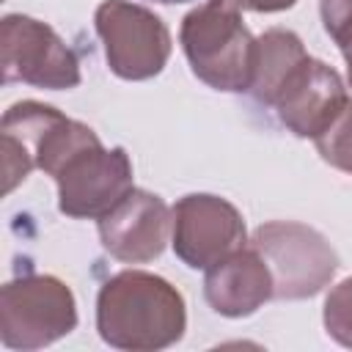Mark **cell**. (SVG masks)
I'll return each instance as SVG.
<instances>
[{"mask_svg":"<svg viewBox=\"0 0 352 352\" xmlns=\"http://www.w3.org/2000/svg\"><path fill=\"white\" fill-rule=\"evenodd\" d=\"M99 336L118 349H160L182 338L184 302L162 278L121 272L107 280L96 302Z\"/></svg>","mask_w":352,"mask_h":352,"instance_id":"obj_1","label":"cell"},{"mask_svg":"<svg viewBox=\"0 0 352 352\" xmlns=\"http://www.w3.org/2000/svg\"><path fill=\"white\" fill-rule=\"evenodd\" d=\"M3 192H11L33 165L55 176L80 148L96 143L91 126L77 124L50 104L16 102L3 116Z\"/></svg>","mask_w":352,"mask_h":352,"instance_id":"obj_2","label":"cell"},{"mask_svg":"<svg viewBox=\"0 0 352 352\" xmlns=\"http://www.w3.org/2000/svg\"><path fill=\"white\" fill-rule=\"evenodd\" d=\"M182 47L192 72L220 91H250L256 41L239 19L234 0H209L182 22Z\"/></svg>","mask_w":352,"mask_h":352,"instance_id":"obj_3","label":"cell"},{"mask_svg":"<svg viewBox=\"0 0 352 352\" xmlns=\"http://www.w3.org/2000/svg\"><path fill=\"white\" fill-rule=\"evenodd\" d=\"M77 324L72 292L50 275H25L3 286L0 338L11 349L44 346Z\"/></svg>","mask_w":352,"mask_h":352,"instance_id":"obj_4","label":"cell"},{"mask_svg":"<svg viewBox=\"0 0 352 352\" xmlns=\"http://www.w3.org/2000/svg\"><path fill=\"white\" fill-rule=\"evenodd\" d=\"M253 248L272 275V297L286 300L316 294L338 264L324 236L300 223H267L256 228Z\"/></svg>","mask_w":352,"mask_h":352,"instance_id":"obj_5","label":"cell"},{"mask_svg":"<svg viewBox=\"0 0 352 352\" xmlns=\"http://www.w3.org/2000/svg\"><path fill=\"white\" fill-rule=\"evenodd\" d=\"M0 52L6 82H30L52 91L74 88L80 82L74 52L38 19L8 14L0 28Z\"/></svg>","mask_w":352,"mask_h":352,"instance_id":"obj_6","label":"cell"},{"mask_svg":"<svg viewBox=\"0 0 352 352\" xmlns=\"http://www.w3.org/2000/svg\"><path fill=\"white\" fill-rule=\"evenodd\" d=\"M96 30L104 41L110 69L124 80H146L168 60V28L140 6L124 0L102 3L96 8Z\"/></svg>","mask_w":352,"mask_h":352,"instance_id":"obj_7","label":"cell"},{"mask_svg":"<svg viewBox=\"0 0 352 352\" xmlns=\"http://www.w3.org/2000/svg\"><path fill=\"white\" fill-rule=\"evenodd\" d=\"M60 212L69 217H102L132 190V165L124 148L104 151L91 143L72 154L55 173Z\"/></svg>","mask_w":352,"mask_h":352,"instance_id":"obj_8","label":"cell"},{"mask_svg":"<svg viewBox=\"0 0 352 352\" xmlns=\"http://www.w3.org/2000/svg\"><path fill=\"white\" fill-rule=\"evenodd\" d=\"M173 248L192 270H206L245 242L239 212L214 195H187L173 209Z\"/></svg>","mask_w":352,"mask_h":352,"instance_id":"obj_9","label":"cell"},{"mask_svg":"<svg viewBox=\"0 0 352 352\" xmlns=\"http://www.w3.org/2000/svg\"><path fill=\"white\" fill-rule=\"evenodd\" d=\"M272 104L280 121L300 138H319L346 107V94L338 74L322 60L305 58L278 88Z\"/></svg>","mask_w":352,"mask_h":352,"instance_id":"obj_10","label":"cell"},{"mask_svg":"<svg viewBox=\"0 0 352 352\" xmlns=\"http://www.w3.org/2000/svg\"><path fill=\"white\" fill-rule=\"evenodd\" d=\"M99 236L116 258L148 261L165 248L168 209L157 195L129 190L107 214L99 217Z\"/></svg>","mask_w":352,"mask_h":352,"instance_id":"obj_11","label":"cell"},{"mask_svg":"<svg viewBox=\"0 0 352 352\" xmlns=\"http://www.w3.org/2000/svg\"><path fill=\"white\" fill-rule=\"evenodd\" d=\"M204 292L209 305L223 316H248L272 297V275L258 250H234L206 267Z\"/></svg>","mask_w":352,"mask_h":352,"instance_id":"obj_12","label":"cell"},{"mask_svg":"<svg viewBox=\"0 0 352 352\" xmlns=\"http://www.w3.org/2000/svg\"><path fill=\"white\" fill-rule=\"evenodd\" d=\"M302 41L292 30H270L256 41V74H253V96L261 104H272L283 80L294 72L300 60H305Z\"/></svg>","mask_w":352,"mask_h":352,"instance_id":"obj_13","label":"cell"},{"mask_svg":"<svg viewBox=\"0 0 352 352\" xmlns=\"http://www.w3.org/2000/svg\"><path fill=\"white\" fill-rule=\"evenodd\" d=\"M316 148L322 160L352 173V104H346L330 129L316 138Z\"/></svg>","mask_w":352,"mask_h":352,"instance_id":"obj_14","label":"cell"},{"mask_svg":"<svg viewBox=\"0 0 352 352\" xmlns=\"http://www.w3.org/2000/svg\"><path fill=\"white\" fill-rule=\"evenodd\" d=\"M324 324L338 344L352 346V278H346L330 292L324 302Z\"/></svg>","mask_w":352,"mask_h":352,"instance_id":"obj_15","label":"cell"},{"mask_svg":"<svg viewBox=\"0 0 352 352\" xmlns=\"http://www.w3.org/2000/svg\"><path fill=\"white\" fill-rule=\"evenodd\" d=\"M322 19L341 52L352 50V0H322Z\"/></svg>","mask_w":352,"mask_h":352,"instance_id":"obj_16","label":"cell"},{"mask_svg":"<svg viewBox=\"0 0 352 352\" xmlns=\"http://www.w3.org/2000/svg\"><path fill=\"white\" fill-rule=\"evenodd\" d=\"M236 3L250 11H280V8L294 6V0H236Z\"/></svg>","mask_w":352,"mask_h":352,"instance_id":"obj_17","label":"cell"},{"mask_svg":"<svg viewBox=\"0 0 352 352\" xmlns=\"http://www.w3.org/2000/svg\"><path fill=\"white\" fill-rule=\"evenodd\" d=\"M344 58H346V66H349V82H352V50L344 52Z\"/></svg>","mask_w":352,"mask_h":352,"instance_id":"obj_18","label":"cell"},{"mask_svg":"<svg viewBox=\"0 0 352 352\" xmlns=\"http://www.w3.org/2000/svg\"><path fill=\"white\" fill-rule=\"evenodd\" d=\"M151 3H162V6H170V3H190V0H151Z\"/></svg>","mask_w":352,"mask_h":352,"instance_id":"obj_19","label":"cell"}]
</instances>
